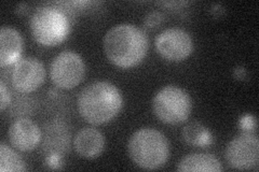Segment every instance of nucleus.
<instances>
[{"instance_id":"nucleus-8","label":"nucleus","mask_w":259,"mask_h":172,"mask_svg":"<svg viewBox=\"0 0 259 172\" xmlns=\"http://www.w3.org/2000/svg\"><path fill=\"white\" fill-rule=\"evenodd\" d=\"M158 53L168 62L180 63L191 55L193 41L187 31L182 28H168L156 39Z\"/></svg>"},{"instance_id":"nucleus-18","label":"nucleus","mask_w":259,"mask_h":172,"mask_svg":"<svg viewBox=\"0 0 259 172\" xmlns=\"http://www.w3.org/2000/svg\"><path fill=\"white\" fill-rule=\"evenodd\" d=\"M164 21V15L162 14L159 11H152L150 13H148L146 15L144 24L146 27L148 28H155V27H159V25H161L162 22Z\"/></svg>"},{"instance_id":"nucleus-19","label":"nucleus","mask_w":259,"mask_h":172,"mask_svg":"<svg viewBox=\"0 0 259 172\" xmlns=\"http://www.w3.org/2000/svg\"><path fill=\"white\" fill-rule=\"evenodd\" d=\"M10 103V93L7 89L4 81L0 82V110L2 112L5 111L8 105Z\"/></svg>"},{"instance_id":"nucleus-9","label":"nucleus","mask_w":259,"mask_h":172,"mask_svg":"<svg viewBox=\"0 0 259 172\" xmlns=\"http://www.w3.org/2000/svg\"><path fill=\"white\" fill-rule=\"evenodd\" d=\"M46 79V69L42 63L34 57L21 59L14 64L11 82L16 91L23 94L35 92L42 85Z\"/></svg>"},{"instance_id":"nucleus-15","label":"nucleus","mask_w":259,"mask_h":172,"mask_svg":"<svg viewBox=\"0 0 259 172\" xmlns=\"http://www.w3.org/2000/svg\"><path fill=\"white\" fill-rule=\"evenodd\" d=\"M182 136L184 141L191 146L205 149L213 143V136L208 128L199 122H191L186 125Z\"/></svg>"},{"instance_id":"nucleus-17","label":"nucleus","mask_w":259,"mask_h":172,"mask_svg":"<svg viewBox=\"0 0 259 172\" xmlns=\"http://www.w3.org/2000/svg\"><path fill=\"white\" fill-rule=\"evenodd\" d=\"M256 127V119L254 116H250V114H246V116L242 117L239 121V128L242 133L255 134Z\"/></svg>"},{"instance_id":"nucleus-1","label":"nucleus","mask_w":259,"mask_h":172,"mask_svg":"<svg viewBox=\"0 0 259 172\" xmlns=\"http://www.w3.org/2000/svg\"><path fill=\"white\" fill-rule=\"evenodd\" d=\"M148 38L133 24H118L104 38V51L110 63L119 68H132L141 64L148 51Z\"/></svg>"},{"instance_id":"nucleus-16","label":"nucleus","mask_w":259,"mask_h":172,"mask_svg":"<svg viewBox=\"0 0 259 172\" xmlns=\"http://www.w3.org/2000/svg\"><path fill=\"white\" fill-rule=\"evenodd\" d=\"M24 170H26V166L20 155L6 143L0 144V171L21 172Z\"/></svg>"},{"instance_id":"nucleus-4","label":"nucleus","mask_w":259,"mask_h":172,"mask_svg":"<svg viewBox=\"0 0 259 172\" xmlns=\"http://www.w3.org/2000/svg\"><path fill=\"white\" fill-rule=\"evenodd\" d=\"M29 25L32 38L46 46L59 45L70 32L67 14L60 8L51 6L38 8L31 15Z\"/></svg>"},{"instance_id":"nucleus-10","label":"nucleus","mask_w":259,"mask_h":172,"mask_svg":"<svg viewBox=\"0 0 259 172\" xmlns=\"http://www.w3.org/2000/svg\"><path fill=\"white\" fill-rule=\"evenodd\" d=\"M8 138L15 149L21 152H30L36 149L41 140V132L34 122L23 118L12 123L8 130Z\"/></svg>"},{"instance_id":"nucleus-2","label":"nucleus","mask_w":259,"mask_h":172,"mask_svg":"<svg viewBox=\"0 0 259 172\" xmlns=\"http://www.w3.org/2000/svg\"><path fill=\"white\" fill-rule=\"evenodd\" d=\"M77 105L83 120L92 125H103L118 116L123 106V97L113 84L99 81L81 91Z\"/></svg>"},{"instance_id":"nucleus-13","label":"nucleus","mask_w":259,"mask_h":172,"mask_svg":"<svg viewBox=\"0 0 259 172\" xmlns=\"http://www.w3.org/2000/svg\"><path fill=\"white\" fill-rule=\"evenodd\" d=\"M23 50V39L20 32L11 27L0 30V66L6 67L18 63Z\"/></svg>"},{"instance_id":"nucleus-6","label":"nucleus","mask_w":259,"mask_h":172,"mask_svg":"<svg viewBox=\"0 0 259 172\" xmlns=\"http://www.w3.org/2000/svg\"><path fill=\"white\" fill-rule=\"evenodd\" d=\"M85 66L81 56L74 51H63L52 61L50 78L55 86L71 89L82 82Z\"/></svg>"},{"instance_id":"nucleus-7","label":"nucleus","mask_w":259,"mask_h":172,"mask_svg":"<svg viewBox=\"0 0 259 172\" xmlns=\"http://www.w3.org/2000/svg\"><path fill=\"white\" fill-rule=\"evenodd\" d=\"M226 160L238 170L256 169L259 162V140L255 134L242 133L226 147Z\"/></svg>"},{"instance_id":"nucleus-14","label":"nucleus","mask_w":259,"mask_h":172,"mask_svg":"<svg viewBox=\"0 0 259 172\" xmlns=\"http://www.w3.org/2000/svg\"><path fill=\"white\" fill-rule=\"evenodd\" d=\"M177 171H203V172H221L223 166L212 154L193 153L182 158L177 163Z\"/></svg>"},{"instance_id":"nucleus-11","label":"nucleus","mask_w":259,"mask_h":172,"mask_svg":"<svg viewBox=\"0 0 259 172\" xmlns=\"http://www.w3.org/2000/svg\"><path fill=\"white\" fill-rule=\"evenodd\" d=\"M105 137L93 127L80 129L74 138V149L79 156L94 159L105 150Z\"/></svg>"},{"instance_id":"nucleus-3","label":"nucleus","mask_w":259,"mask_h":172,"mask_svg":"<svg viewBox=\"0 0 259 172\" xmlns=\"http://www.w3.org/2000/svg\"><path fill=\"white\" fill-rule=\"evenodd\" d=\"M127 154L137 167L156 170L164 166L169 157L168 141L155 128H141L130 138Z\"/></svg>"},{"instance_id":"nucleus-5","label":"nucleus","mask_w":259,"mask_h":172,"mask_svg":"<svg viewBox=\"0 0 259 172\" xmlns=\"http://www.w3.org/2000/svg\"><path fill=\"white\" fill-rule=\"evenodd\" d=\"M152 110L155 116L164 124H182L190 117L192 110L191 97L178 86H164L153 97Z\"/></svg>"},{"instance_id":"nucleus-12","label":"nucleus","mask_w":259,"mask_h":172,"mask_svg":"<svg viewBox=\"0 0 259 172\" xmlns=\"http://www.w3.org/2000/svg\"><path fill=\"white\" fill-rule=\"evenodd\" d=\"M44 146L48 152L49 157L60 159L70 147V133L67 127L62 123H53L46 128L44 137Z\"/></svg>"}]
</instances>
